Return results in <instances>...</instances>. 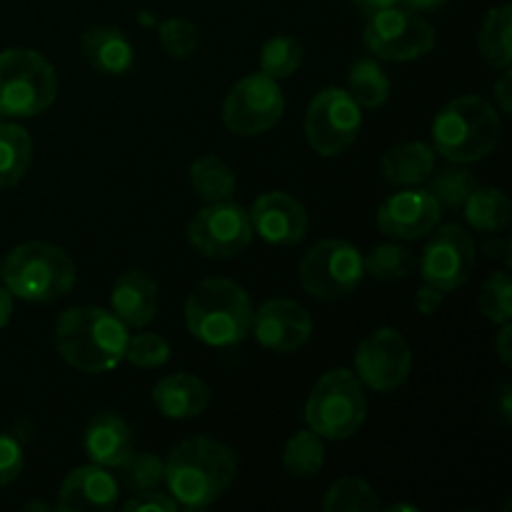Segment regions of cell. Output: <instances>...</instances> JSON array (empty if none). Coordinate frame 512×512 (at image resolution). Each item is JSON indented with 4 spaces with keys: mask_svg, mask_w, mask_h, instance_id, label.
<instances>
[{
    "mask_svg": "<svg viewBox=\"0 0 512 512\" xmlns=\"http://www.w3.org/2000/svg\"><path fill=\"white\" fill-rule=\"evenodd\" d=\"M238 473L235 453L220 440L198 435L170 450L165 478L170 498L185 510H205L223 498Z\"/></svg>",
    "mask_w": 512,
    "mask_h": 512,
    "instance_id": "obj_1",
    "label": "cell"
},
{
    "mask_svg": "<svg viewBox=\"0 0 512 512\" xmlns=\"http://www.w3.org/2000/svg\"><path fill=\"white\" fill-rule=\"evenodd\" d=\"M128 338V328L113 313L93 305L68 308L55 323V348L80 373L98 375L118 368Z\"/></svg>",
    "mask_w": 512,
    "mask_h": 512,
    "instance_id": "obj_2",
    "label": "cell"
},
{
    "mask_svg": "<svg viewBox=\"0 0 512 512\" xmlns=\"http://www.w3.org/2000/svg\"><path fill=\"white\" fill-rule=\"evenodd\" d=\"M253 305L248 293L228 278H208L185 300V325L210 348H233L250 335Z\"/></svg>",
    "mask_w": 512,
    "mask_h": 512,
    "instance_id": "obj_3",
    "label": "cell"
},
{
    "mask_svg": "<svg viewBox=\"0 0 512 512\" xmlns=\"http://www.w3.org/2000/svg\"><path fill=\"white\" fill-rule=\"evenodd\" d=\"M500 113L480 95H460L445 103L433 120L435 153L453 163H475L500 143Z\"/></svg>",
    "mask_w": 512,
    "mask_h": 512,
    "instance_id": "obj_4",
    "label": "cell"
},
{
    "mask_svg": "<svg viewBox=\"0 0 512 512\" xmlns=\"http://www.w3.org/2000/svg\"><path fill=\"white\" fill-rule=\"evenodd\" d=\"M0 275L10 295L28 303H53L68 295L78 278L73 258L63 248L43 240L18 245L5 258Z\"/></svg>",
    "mask_w": 512,
    "mask_h": 512,
    "instance_id": "obj_5",
    "label": "cell"
},
{
    "mask_svg": "<svg viewBox=\"0 0 512 512\" xmlns=\"http://www.w3.org/2000/svg\"><path fill=\"white\" fill-rule=\"evenodd\" d=\"M55 68L28 48L0 53V118H35L55 103Z\"/></svg>",
    "mask_w": 512,
    "mask_h": 512,
    "instance_id": "obj_6",
    "label": "cell"
},
{
    "mask_svg": "<svg viewBox=\"0 0 512 512\" xmlns=\"http://www.w3.org/2000/svg\"><path fill=\"white\" fill-rule=\"evenodd\" d=\"M368 400L353 370L333 368L315 383L305 403V423L328 440L353 438L365 423Z\"/></svg>",
    "mask_w": 512,
    "mask_h": 512,
    "instance_id": "obj_7",
    "label": "cell"
},
{
    "mask_svg": "<svg viewBox=\"0 0 512 512\" xmlns=\"http://www.w3.org/2000/svg\"><path fill=\"white\" fill-rule=\"evenodd\" d=\"M363 275V255L348 240H320L300 260V285L325 303L353 293Z\"/></svg>",
    "mask_w": 512,
    "mask_h": 512,
    "instance_id": "obj_8",
    "label": "cell"
},
{
    "mask_svg": "<svg viewBox=\"0 0 512 512\" xmlns=\"http://www.w3.org/2000/svg\"><path fill=\"white\" fill-rule=\"evenodd\" d=\"M363 38L375 58L393 60V63L418 60L435 48L433 25L403 5H390L368 15Z\"/></svg>",
    "mask_w": 512,
    "mask_h": 512,
    "instance_id": "obj_9",
    "label": "cell"
},
{
    "mask_svg": "<svg viewBox=\"0 0 512 512\" xmlns=\"http://www.w3.org/2000/svg\"><path fill=\"white\" fill-rule=\"evenodd\" d=\"M363 128V113L343 88H325L310 100L305 113V138L315 153L333 158L353 148Z\"/></svg>",
    "mask_w": 512,
    "mask_h": 512,
    "instance_id": "obj_10",
    "label": "cell"
},
{
    "mask_svg": "<svg viewBox=\"0 0 512 512\" xmlns=\"http://www.w3.org/2000/svg\"><path fill=\"white\" fill-rule=\"evenodd\" d=\"M285 98L278 80L265 73H253L238 80L225 95L223 123L230 133L253 138L268 133L283 118Z\"/></svg>",
    "mask_w": 512,
    "mask_h": 512,
    "instance_id": "obj_11",
    "label": "cell"
},
{
    "mask_svg": "<svg viewBox=\"0 0 512 512\" xmlns=\"http://www.w3.org/2000/svg\"><path fill=\"white\" fill-rule=\"evenodd\" d=\"M188 240L200 255L228 260L243 253L253 240L250 213L238 203H208L188 225Z\"/></svg>",
    "mask_w": 512,
    "mask_h": 512,
    "instance_id": "obj_12",
    "label": "cell"
},
{
    "mask_svg": "<svg viewBox=\"0 0 512 512\" xmlns=\"http://www.w3.org/2000/svg\"><path fill=\"white\" fill-rule=\"evenodd\" d=\"M413 370V350L403 333L395 328H380L370 333L355 353V373L365 388L375 393L398 390Z\"/></svg>",
    "mask_w": 512,
    "mask_h": 512,
    "instance_id": "obj_13",
    "label": "cell"
},
{
    "mask_svg": "<svg viewBox=\"0 0 512 512\" xmlns=\"http://www.w3.org/2000/svg\"><path fill=\"white\" fill-rule=\"evenodd\" d=\"M475 258H478V248H475L473 235L463 225H443L425 243L420 273H423L425 283L450 293L468 283L475 268Z\"/></svg>",
    "mask_w": 512,
    "mask_h": 512,
    "instance_id": "obj_14",
    "label": "cell"
},
{
    "mask_svg": "<svg viewBox=\"0 0 512 512\" xmlns=\"http://www.w3.org/2000/svg\"><path fill=\"white\" fill-rule=\"evenodd\" d=\"M440 215L443 210L430 190L403 188L383 200L378 208V228L385 238L418 240L438 228Z\"/></svg>",
    "mask_w": 512,
    "mask_h": 512,
    "instance_id": "obj_15",
    "label": "cell"
},
{
    "mask_svg": "<svg viewBox=\"0 0 512 512\" xmlns=\"http://www.w3.org/2000/svg\"><path fill=\"white\" fill-rule=\"evenodd\" d=\"M255 340L273 353H295L313 335V318L290 298H273L260 305L250 323Z\"/></svg>",
    "mask_w": 512,
    "mask_h": 512,
    "instance_id": "obj_16",
    "label": "cell"
},
{
    "mask_svg": "<svg viewBox=\"0 0 512 512\" xmlns=\"http://www.w3.org/2000/svg\"><path fill=\"white\" fill-rule=\"evenodd\" d=\"M250 223H253V233H258L265 243L288 248V245H298L308 233V210L293 195L283 190H270L253 203Z\"/></svg>",
    "mask_w": 512,
    "mask_h": 512,
    "instance_id": "obj_17",
    "label": "cell"
},
{
    "mask_svg": "<svg viewBox=\"0 0 512 512\" xmlns=\"http://www.w3.org/2000/svg\"><path fill=\"white\" fill-rule=\"evenodd\" d=\"M120 483L103 465H83L65 475L58 493L60 512H108L118 505Z\"/></svg>",
    "mask_w": 512,
    "mask_h": 512,
    "instance_id": "obj_18",
    "label": "cell"
},
{
    "mask_svg": "<svg viewBox=\"0 0 512 512\" xmlns=\"http://www.w3.org/2000/svg\"><path fill=\"white\" fill-rule=\"evenodd\" d=\"M110 308L125 328H145L158 313V283L143 270H128L115 280Z\"/></svg>",
    "mask_w": 512,
    "mask_h": 512,
    "instance_id": "obj_19",
    "label": "cell"
},
{
    "mask_svg": "<svg viewBox=\"0 0 512 512\" xmlns=\"http://www.w3.org/2000/svg\"><path fill=\"white\" fill-rule=\"evenodd\" d=\"M210 398H213V393L205 385V380L190 373L168 375L153 388V405L163 418L170 420L198 418L208 410Z\"/></svg>",
    "mask_w": 512,
    "mask_h": 512,
    "instance_id": "obj_20",
    "label": "cell"
},
{
    "mask_svg": "<svg viewBox=\"0 0 512 512\" xmlns=\"http://www.w3.org/2000/svg\"><path fill=\"white\" fill-rule=\"evenodd\" d=\"M85 453L95 465L118 468L133 453L130 425L115 413H100L85 428Z\"/></svg>",
    "mask_w": 512,
    "mask_h": 512,
    "instance_id": "obj_21",
    "label": "cell"
},
{
    "mask_svg": "<svg viewBox=\"0 0 512 512\" xmlns=\"http://www.w3.org/2000/svg\"><path fill=\"white\" fill-rule=\"evenodd\" d=\"M80 48H83L85 60L105 75H125L133 68V45L118 28H110V25L88 28L80 38Z\"/></svg>",
    "mask_w": 512,
    "mask_h": 512,
    "instance_id": "obj_22",
    "label": "cell"
},
{
    "mask_svg": "<svg viewBox=\"0 0 512 512\" xmlns=\"http://www.w3.org/2000/svg\"><path fill=\"white\" fill-rule=\"evenodd\" d=\"M383 178L398 188H413L425 183L435 170V150L420 140H405L383 155Z\"/></svg>",
    "mask_w": 512,
    "mask_h": 512,
    "instance_id": "obj_23",
    "label": "cell"
},
{
    "mask_svg": "<svg viewBox=\"0 0 512 512\" xmlns=\"http://www.w3.org/2000/svg\"><path fill=\"white\" fill-rule=\"evenodd\" d=\"M478 48L485 63L495 70L510 68L512 63V8L508 3L490 10L478 35Z\"/></svg>",
    "mask_w": 512,
    "mask_h": 512,
    "instance_id": "obj_24",
    "label": "cell"
},
{
    "mask_svg": "<svg viewBox=\"0 0 512 512\" xmlns=\"http://www.w3.org/2000/svg\"><path fill=\"white\" fill-rule=\"evenodd\" d=\"M463 215L470 228L480 233H500L510 223V200L500 188H475L463 203Z\"/></svg>",
    "mask_w": 512,
    "mask_h": 512,
    "instance_id": "obj_25",
    "label": "cell"
},
{
    "mask_svg": "<svg viewBox=\"0 0 512 512\" xmlns=\"http://www.w3.org/2000/svg\"><path fill=\"white\" fill-rule=\"evenodd\" d=\"M188 180L195 195L200 200H205V203H223V200H230L235 188H238L233 168L225 160L215 158V155H205V158L195 160L188 170Z\"/></svg>",
    "mask_w": 512,
    "mask_h": 512,
    "instance_id": "obj_26",
    "label": "cell"
},
{
    "mask_svg": "<svg viewBox=\"0 0 512 512\" xmlns=\"http://www.w3.org/2000/svg\"><path fill=\"white\" fill-rule=\"evenodd\" d=\"M33 163V138L20 125L0 123V188H13Z\"/></svg>",
    "mask_w": 512,
    "mask_h": 512,
    "instance_id": "obj_27",
    "label": "cell"
},
{
    "mask_svg": "<svg viewBox=\"0 0 512 512\" xmlns=\"http://www.w3.org/2000/svg\"><path fill=\"white\" fill-rule=\"evenodd\" d=\"M348 93L360 108H380L390 98V78L373 58H360L348 70Z\"/></svg>",
    "mask_w": 512,
    "mask_h": 512,
    "instance_id": "obj_28",
    "label": "cell"
},
{
    "mask_svg": "<svg viewBox=\"0 0 512 512\" xmlns=\"http://www.w3.org/2000/svg\"><path fill=\"white\" fill-rule=\"evenodd\" d=\"M325 465L323 438L313 430H300L285 443L283 468L293 478H313Z\"/></svg>",
    "mask_w": 512,
    "mask_h": 512,
    "instance_id": "obj_29",
    "label": "cell"
},
{
    "mask_svg": "<svg viewBox=\"0 0 512 512\" xmlns=\"http://www.w3.org/2000/svg\"><path fill=\"white\" fill-rule=\"evenodd\" d=\"M380 508L383 505H380L373 485L363 478H353V475L335 480L323 500L325 512H378Z\"/></svg>",
    "mask_w": 512,
    "mask_h": 512,
    "instance_id": "obj_30",
    "label": "cell"
},
{
    "mask_svg": "<svg viewBox=\"0 0 512 512\" xmlns=\"http://www.w3.org/2000/svg\"><path fill=\"white\" fill-rule=\"evenodd\" d=\"M365 273L373 275L375 280L383 283H395V280H405L415 270L418 260L408 248L395 243L375 245L368 255L363 258Z\"/></svg>",
    "mask_w": 512,
    "mask_h": 512,
    "instance_id": "obj_31",
    "label": "cell"
},
{
    "mask_svg": "<svg viewBox=\"0 0 512 512\" xmlns=\"http://www.w3.org/2000/svg\"><path fill=\"white\" fill-rule=\"evenodd\" d=\"M303 55L305 50L300 40L290 38V35H275L260 50V68L275 80L290 78L303 65Z\"/></svg>",
    "mask_w": 512,
    "mask_h": 512,
    "instance_id": "obj_32",
    "label": "cell"
},
{
    "mask_svg": "<svg viewBox=\"0 0 512 512\" xmlns=\"http://www.w3.org/2000/svg\"><path fill=\"white\" fill-rule=\"evenodd\" d=\"M165 478V463L153 453H130L123 463L118 465V483L128 490L143 493V490H155Z\"/></svg>",
    "mask_w": 512,
    "mask_h": 512,
    "instance_id": "obj_33",
    "label": "cell"
},
{
    "mask_svg": "<svg viewBox=\"0 0 512 512\" xmlns=\"http://www.w3.org/2000/svg\"><path fill=\"white\" fill-rule=\"evenodd\" d=\"M478 188V178L465 168H445L430 183V195L438 200L440 210H460L468 195Z\"/></svg>",
    "mask_w": 512,
    "mask_h": 512,
    "instance_id": "obj_34",
    "label": "cell"
},
{
    "mask_svg": "<svg viewBox=\"0 0 512 512\" xmlns=\"http://www.w3.org/2000/svg\"><path fill=\"white\" fill-rule=\"evenodd\" d=\"M478 308L490 323L505 325L512 318V280L508 270H498L483 283L478 295Z\"/></svg>",
    "mask_w": 512,
    "mask_h": 512,
    "instance_id": "obj_35",
    "label": "cell"
},
{
    "mask_svg": "<svg viewBox=\"0 0 512 512\" xmlns=\"http://www.w3.org/2000/svg\"><path fill=\"white\" fill-rule=\"evenodd\" d=\"M160 45L175 60H185L198 53L200 33L198 25L185 18H168L160 23Z\"/></svg>",
    "mask_w": 512,
    "mask_h": 512,
    "instance_id": "obj_36",
    "label": "cell"
},
{
    "mask_svg": "<svg viewBox=\"0 0 512 512\" xmlns=\"http://www.w3.org/2000/svg\"><path fill=\"white\" fill-rule=\"evenodd\" d=\"M125 360L143 370L163 368L170 360V343L158 333H140L135 338H128Z\"/></svg>",
    "mask_w": 512,
    "mask_h": 512,
    "instance_id": "obj_37",
    "label": "cell"
},
{
    "mask_svg": "<svg viewBox=\"0 0 512 512\" xmlns=\"http://www.w3.org/2000/svg\"><path fill=\"white\" fill-rule=\"evenodd\" d=\"M23 445L15 435L0 433V488L15 483L18 475L23 473Z\"/></svg>",
    "mask_w": 512,
    "mask_h": 512,
    "instance_id": "obj_38",
    "label": "cell"
},
{
    "mask_svg": "<svg viewBox=\"0 0 512 512\" xmlns=\"http://www.w3.org/2000/svg\"><path fill=\"white\" fill-rule=\"evenodd\" d=\"M123 510L125 512H175L178 510V503L165 493L143 490V493L133 495V498L123 505Z\"/></svg>",
    "mask_w": 512,
    "mask_h": 512,
    "instance_id": "obj_39",
    "label": "cell"
},
{
    "mask_svg": "<svg viewBox=\"0 0 512 512\" xmlns=\"http://www.w3.org/2000/svg\"><path fill=\"white\" fill-rule=\"evenodd\" d=\"M440 305H443V290L433 288V285L425 283L423 288L415 293V310H418L420 315L438 313Z\"/></svg>",
    "mask_w": 512,
    "mask_h": 512,
    "instance_id": "obj_40",
    "label": "cell"
},
{
    "mask_svg": "<svg viewBox=\"0 0 512 512\" xmlns=\"http://www.w3.org/2000/svg\"><path fill=\"white\" fill-rule=\"evenodd\" d=\"M510 93H512V73L510 68H505L503 75L498 78V83H495V100H498V108L503 115H510L512 110Z\"/></svg>",
    "mask_w": 512,
    "mask_h": 512,
    "instance_id": "obj_41",
    "label": "cell"
},
{
    "mask_svg": "<svg viewBox=\"0 0 512 512\" xmlns=\"http://www.w3.org/2000/svg\"><path fill=\"white\" fill-rule=\"evenodd\" d=\"M485 255L493 260H505L510 263V238H493L485 243Z\"/></svg>",
    "mask_w": 512,
    "mask_h": 512,
    "instance_id": "obj_42",
    "label": "cell"
},
{
    "mask_svg": "<svg viewBox=\"0 0 512 512\" xmlns=\"http://www.w3.org/2000/svg\"><path fill=\"white\" fill-rule=\"evenodd\" d=\"M493 408L498 410L500 420H503L505 425L512 423V405H510V385L508 383L498 390V400L493 403Z\"/></svg>",
    "mask_w": 512,
    "mask_h": 512,
    "instance_id": "obj_43",
    "label": "cell"
},
{
    "mask_svg": "<svg viewBox=\"0 0 512 512\" xmlns=\"http://www.w3.org/2000/svg\"><path fill=\"white\" fill-rule=\"evenodd\" d=\"M350 3H353L360 13L373 15V13H378V10L390 8V5H398V0H350Z\"/></svg>",
    "mask_w": 512,
    "mask_h": 512,
    "instance_id": "obj_44",
    "label": "cell"
},
{
    "mask_svg": "<svg viewBox=\"0 0 512 512\" xmlns=\"http://www.w3.org/2000/svg\"><path fill=\"white\" fill-rule=\"evenodd\" d=\"M510 335H512L510 323H505L503 330L498 333V340H495V348H498L500 360H503L505 365H510Z\"/></svg>",
    "mask_w": 512,
    "mask_h": 512,
    "instance_id": "obj_45",
    "label": "cell"
},
{
    "mask_svg": "<svg viewBox=\"0 0 512 512\" xmlns=\"http://www.w3.org/2000/svg\"><path fill=\"white\" fill-rule=\"evenodd\" d=\"M13 318V295L8 288H0V330Z\"/></svg>",
    "mask_w": 512,
    "mask_h": 512,
    "instance_id": "obj_46",
    "label": "cell"
},
{
    "mask_svg": "<svg viewBox=\"0 0 512 512\" xmlns=\"http://www.w3.org/2000/svg\"><path fill=\"white\" fill-rule=\"evenodd\" d=\"M445 3H448V0H398V5H403V8L408 10H415V13H423V10H438L443 8Z\"/></svg>",
    "mask_w": 512,
    "mask_h": 512,
    "instance_id": "obj_47",
    "label": "cell"
},
{
    "mask_svg": "<svg viewBox=\"0 0 512 512\" xmlns=\"http://www.w3.org/2000/svg\"><path fill=\"white\" fill-rule=\"evenodd\" d=\"M398 510H408V512H418V508H415V505H393V508H390V512H398Z\"/></svg>",
    "mask_w": 512,
    "mask_h": 512,
    "instance_id": "obj_48",
    "label": "cell"
},
{
    "mask_svg": "<svg viewBox=\"0 0 512 512\" xmlns=\"http://www.w3.org/2000/svg\"><path fill=\"white\" fill-rule=\"evenodd\" d=\"M0 123H3V120H0Z\"/></svg>",
    "mask_w": 512,
    "mask_h": 512,
    "instance_id": "obj_49",
    "label": "cell"
}]
</instances>
